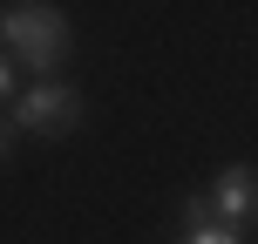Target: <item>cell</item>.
I'll return each mask as SVG.
<instances>
[{
    "label": "cell",
    "mask_w": 258,
    "mask_h": 244,
    "mask_svg": "<svg viewBox=\"0 0 258 244\" xmlns=\"http://www.w3.org/2000/svg\"><path fill=\"white\" fill-rule=\"evenodd\" d=\"M0 48L21 54L27 68H54L68 48V21L54 7H7L0 14Z\"/></svg>",
    "instance_id": "obj_1"
},
{
    "label": "cell",
    "mask_w": 258,
    "mask_h": 244,
    "mask_svg": "<svg viewBox=\"0 0 258 244\" xmlns=\"http://www.w3.org/2000/svg\"><path fill=\"white\" fill-rule=\"evenodd\" d=\"M75 116H82V95L68 89V82H54V75L34 82V89L14 102V122L34 129V136H68V129H75Z\"/></svg>",
    "instance_id": "obj_2"
},
{
    "label": "cell",
    "mask_w": 258,
    "mask_h": 244,
    "mask_svg": "<svg viewBox=\"0 0 258 244\" xmlns=\"http://www.w3.org/2000/svg\"><path fill=\"white\" fill-rule=\"evenodd\" d=\"M204 210H218L211 224H224V231H238V224L251 217V170H245V163H231V170L218 177V190L204 197Z\"/></svg>",
    "instance_id": "obj_3"
},
{
    "label": "cell",
    "mask_w": 258,
    "mask_h": 244,
    "mask_svg": "<svg viewBox=\"0 0 258 244\" xmlns=\"http://www.w3.org/2000/svg\"><path fill=\"white\" fill-rule=\"evenodd\" d=\"M183 244H245L238 231H224V224H190V237Z\"/></svg>",
    "instance_id": "obj_4"
},
{
    "label": "cell",
    "mask_w": 258,
    "mask_h": 244,
    "mask_svg": "<svg viewBox=\"0 0 258 244\" xmlns=\"http://www.w3.org/2000/svg\"><path fill=\"white\" fill-rule=\"evenodd\" d=\"M14 95V68H7V54H0V102Z\"/></svg>",
    "instance_id": "obj_5"
},
{
    "label": "cell",
    "mask_w": 258,
    "mask_h": 244,
    "mask_svg": "<svg viewBox=\"0 0 258 244\" xmlns=\"http://www.w3.org/2000/svg\"><path fill=\"white\" fill-rule=\"evenodd\" d=\"M7 149H14V129H7V122H0V163H7Z\"/></svg>",
    "instance_id": "obj_6"
}]
</instances>
